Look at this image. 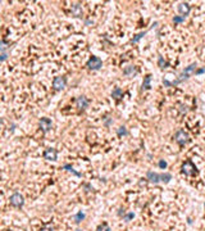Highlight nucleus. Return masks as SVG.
<instances>
[{
  "label": "nucleus",
  "instance_id": "10",
  "mask_svg": "<svg viewBox=\"0 0 205 231\" xmlns=\"http://www.w3.org/2000/svg\"><path fill=\"white\" fill-rule=\"evenodd\" d=\"M177 9H178V13L181 14V16L186 18V17L188 16V14H190V12H191V6H190V4H188V3H186V2H182V3H180V4H178Z\"/></svg>",
  "mask_w": 205,
  "mask_h": 231
},
{
  "label": "nucleus",
  "instance_id": "19",
  "mask_svg": "<svg viewBox=\"0 0 205 231\" xmlns=\"http://www.w3.org/2000/svg\"><path fill=\"white\" fill-rule=\"evenodd\" d=\"M62 170H65V171H68V172L73 173V175H75V176H77V177H81V176H82V175H81V173H79V172L75 171V168H73L71 164H64L63 167H62Z\"/></svg>",
  "mask_w": 205,
  "mask_h": 231
},
{
  "label": "nucleus",
  "instance_id": "22",
  "mask_svg": "<svg viewBox=\"0 0 205 231\" xmlns=\"http://www.w3.org/2000/svg\"><path fill=\"white\" fill-rule=\"evenodd\" d=\"M146 33H148V31H142V32H138L137 35H135V36H133V39L131 40V42H132V44H137V42L140 41V40H141V39L144 37V36H145Z\"/></svg>",
  "mask_w": 205,
  "mask_h": 231
},
{
  "label": "nucleus",
  "instance_id": "26",
  "mask_svg": "<svg viewBox=\"0 0 205 231\" xmlns=\"http://www.w3.org/2000/svg\"><path fill=\"white\" fill-rule=\"evenodd\" d=\"M173 22H174L176 25L185 22V17H182V16H174V17H173Z\"/></svg>",
  "mask_w": 205,
  "mask_h": 231
},
{
  "label": "nucleus",
  "instance_id": "2",
  "mask_svg": "<svg viewBox=\"0 0 205 231\" xmlns=\"http://www.w3.org/2000/svg\"><path fill=\"white\" fill-rule=\"evenodd\" d=\"M181 171L184 175L186 176H195L199 173V171H197V167L192 163V161H186L182 163V167H181Z\"/></svg>",
  "mask_w": 205,
  "mask_h": 231
},
{
  "label": "nucleus",
  "instance_id": "12",
  "mask_svg": "<svg viewBox=\"0 0 205 231\" xmlns=\"http://www.w3.org/2000/svg\"><path fill=\"white\" fill-rule=\"evenodd\" d=\"M82 13H83V10H82L81 4H79V3L72 4V6H71V14H72L73 17L81 18V17H82Z\"/></svg>",
  "mask_w": 205,
  "mask_h": 231
},
{
  "label": "nucleus",
  "instance_id": "17",
  "mask_svg": "<svg viewBox=\"0 0 205 231\" xmlns=\"http://www.w3.org/2000/svg\"><path fill=\"white\" fill-rule=\"evenodd\" d=\"M85 218H86V214H85L82 211H78V212L75 214V217H73V220H75V222L77 223V225H78V223H81Z\"/></svg>",
  "mask_w": 205,
  "mask_h": 231
},
{
  "label": "nucleus",
  "instance_id": "32",
  "mask_svg": "<svg viewBox=\"0 0 205 231\" xmlns=\"http://www.w3.org/2000/svg\"><path fill=\"white\" fill-rule=\"evenodd\" d=\"M203 73H205V68H200V69H197L195 75H203Z\"/></svg>",
  "mask_w": 205,
  "mask_h": 231
},
{
  "label": "nucleus",
  "instance_id": "4",
  "mask_svg": "<svg viewBox=\"0 0 205 231\" xmlns=\"http://www.w3.org/2000/svg\"><path fill=\"white\" fill-rule=\"evenodd\" d=\"M9 203L14 208H22L25 206V198H23V195H22L21 193L14 191L10 195V198H9Z\"/></svg>",
  "mask_w": 205,
  "mask_h": 231
},
{
  "label": "nucleus",
  "instance_id": "6",
  "mask_svg": "<svg viewBox=\"0 0 205 231\" xmlns=\"http://www.w3.org/2000/svg\"><path fill=\"white\" fill-rule=\"evenodd\" d=\"M67 86V78L65 76H56L53 78V89L55 91H62Z\"/></svg>",
  "mask_w": 205,
  "mask_h": 231
},
{
  "label": "nucleus",
  "instance_id": "34",
  "mask_svg": "<svg viewBox=\"0 0 205 231\" xmlns=\"http://www.w3.org/2000/svg\"><path fill=\"white\" fill-rule=\"evenodd\" d=\"M204 207H205V203H204Z\"/></svg>",
  "mask_w": 205,
  "mask_h": 231
},
{
  "label": "nucleus",
  "instance_id": "11",
  "mask_svg": "<svg viewBox=\"0 0 205 231\" xmlns=\"http://www.w3.org/2000/svg\"><path fill=\"white\" fill-rule=\"evenodd\" d=\"M8 44H6L5 40H2L0 42V62H5V59L8 58Z\"/></svg>",
  "mask_w": 205,
  "mask_h": 231
},
{
  "label": "nucleus",
  "instance_id": "7",
  "mask_svg": "<svg viewBox=\"0 0 205 231\" xmlns=\"http://www.w3.org/2000/svg\"><path fill=\"white\" fill-rule=\"evenodd\" d=\"M39 126L44 134H48L49 131H51V128H53V121L48 117H42L39 121Z\"/></svg>",
  "mask_w": 205,
  "mask_h": 231
},
{
  "label": "nucleus",
  "instance_id": "28",
  "mask_svg": "<svg viewBox=\"0 0 205 231\" xmlns=\"http://www.w3.org/2000/svg\"><path fill=\"white\" fill-rule=\"evenodd\" d=\"M41 231H54V226L51 223H48V225H45L41 229Z\"/></svg>",
  "mask_w": 205,
  "mask_h": 231
},
{
  "label": "nucleus",
  "instance_id": "31",
  "mask_svg": "<svg viewBox=\"0 0 205 231\" xmlns=\"http://www.w3.org/2000/svg\"><path fill=\"white\" fill-rule=\"evenodd\" d=\"M163 85L165 86V88H169V86H172V82L168 81V80H163Z\"/></svg>",
  "mask_w": 205,
  "mask_h": 231
},
{
  "label": "nucleus",
  "instance_id": "30",
  "mask_svg": "<svg viewBox=\"0 0 205 231\" xmlns=\"http://www.w3.org/2000/svg\"><path fill=\"white\" fill-rule=\"evenodd\" d=\"M117 214H118L119 217H123V216L126 214V209H124V208H119L118 212H117Z\"/></svg>",
  "mask_w": 205,
  "mask_h": 231
},
{
  "label": "nucleus",
  "instance_id": "23",
  "mask_svg": "<svg viewBox=\"0 0 205 231\" xmlns=\"http://www.w3.org/2000/svg\"><path fill=\"white\" fill-rule=\"evenodd\" d=\"M122 218H123L124 222H130L131 220H133V218H135V213H133V212H128V213L124 214Z\"/></svg>",
  "mask_w": 205,
  "mask_h": 231
},
{
  "label": "nucleus",
  "instance_id": "25",
  "mask_svg": "<svg viewBox=\"0 0 205 231\" xmlns=\"http://www.w3.org/2000/svg\"><path fill=\"white\" fill-rule=\"evenodd\" d=\"M102 122H104V126L106 127H110V125L113 123V118H110L109 116H106V117L102 118Z\"/></svg>",
  "mask_w": 205,
  "mask_h": 231
},
{
  "label": "nucleus",
  "instance_id": "1",
  "mask_svg": "<svg viewBox=\"0 0 205 231\" xmlns=\"http://www.w3.org/2000/svg\"><path fill=\"white\" fill-rule=\"evenodd\" d=\"M196 71H197V63H191L190 66H187L184 71L181 72L177 80H176V81H172V86H176V85H178V84H181V82H184V81L188 80V78L191 77L192 75L196 73Z\"/></svg>",
  "mask_w": 205,
  "mask_h": 231
},
{
  "label": "nucleus",
  "instance_id": "16",
  "mask_svg": "<svg viewBox=\"0 0 205 231\" xmlns=\"http://www.w3.org/2000/svg\"><path fill=\"white\" fill-rule=\"evenodd\" d=\"M151 89V75H146L142 81V90H150Z\"/></svg>",
  "mask_w": 205,
  "mask_h": 231
},
{
  "label": "nucleus",
  "instance_id": "33",
  "mask_svg": "<svg viewBox=\"0 0 205 231\" xmlns=\"http://www.w3.org/2000/svg\"><path fill=\"white\" fill-rule=\"evenodd\" d=\"M76 231H82V230H81V229H77V230H76Z\"/></svg>",
  "mask_w": 205,
  "mask_h": 231
},
{
  "label": "nucleus",
  "instance_id": "29",
  "mask_svg": "<svg viewBox=\"0 0 205 231\" xmlns=\"http://www.w3.org/2000/svg\"><path fill=\"white\" fill-rule=\"evenodd\" d=\"M158 166H159V167L162 168V170H165V168H167V166H168V163H167L164 159H160V161L158 162Z\"/></svg>",
  "mask_w": 205,
  "mask_h": 231
},
{
  "label": "nucleus",
  "instance_id": "3",
  "mask_svg": "<svg viewBox=\"0 0 205 231\" xmlns=\"http://www.w3.org/2000/svg\"><path fill=\"white\" fill-rule=\"evenodd\" d=\"M174 141L177 143L180 147H185L186 144L190 141V136H188V134L185 131L184 128H180L174 134Z\"/></svg>",
  "mask_w": 205,
  "mask_h": 231
},
{
  "label": "nucleus",
  "instance_id": "14",
  "mask_svg": "<svg viewBox=\"0 0 205 231\" xmlns=\"http://www.w3.org/2000/svg\"><path fill=\"white\" fill-rule=\"evenodd\" d=\"M137 68L135 66H127V67H124L123 69V75L124 76H127V77H133L135 75H137Z\"/></svg>",
  "mask_w": 205,
  "mask_h": 231
},
{
  "label": "nucleus",
  "instance_id": "18",
  "mask_svg": "<svg viewBox=\"0 0 205 231\" xmlns=\"http://www.w3.org/2000/svg\"><path fill=\"white\" fill-rule=\"evenodd\" d=\"M172 180V175L169 172H164V173H160V182H164L168 184Z\"/></svg>",
  "mask_w": 205,
  "mask_h": 231
},
{
  "label": "nucleus",
  "instance_id": "9",
  "mask_svg": "<svg viewBox=\"0 0 205 231\" xmlns=\"http://www.w3.org/2000/svg\"><path fill=\"white\" fill-rule=\"evenodd\" d=\"M90 104V100L87 99L85 95H81L76 99V107L78 108V111H86L87 107Z\"/></svg>",
  "mask_w": 205,
  "mask_h": 231
},
{
  "label": "nucleus",
  "instance_id": "24",
  "mask_svg": "<svg viewBox=\"0 0 205 231\" xmlns=\"http://www.w3.org/2000/svg\"><path fill=\"white\" fill-rule=\"evenodd\" d=\"M96 231H112V229L109 227L108 223H101L96 227Z\"/></svg>",
  "mask_w": 205,
  "mask_h": 231
},
{
  "label": "nucleus",
  "instance_id": "8",
  "mask_svg": "<svg viewBox=\"0 0 205 231\" xmlns=\"http://www.w3.org/2000/svg\"><path fill=\"white\" fill-rule=\"evenodd\" d=\"M44 159L49 162H56L58 161V150L55 148H48L44 151Z\"/></svg>",
  "mask_w": 205,
  "mask_h": 231
},
{
  "label": "nucleus",
  "instance_id": "5",
  "mask_svg": "<svg viewBox=\"0 0 205 231\" xmlns=\"http://www.w3.org/2000/svg\"><path fill=\"white\" fill-rule=\"evenodd\" d=\"M86 67L89 68L90 71H99L102 67V61L100 59L99 57L96 55H92L89 61L86 63Z\"/></svg>",
  "mask_w": 205,
  "mask_h": 231
},
{
  "label": "nucleus",
  "instance_id": "13",
  "mask_svg": "<svg viewBox=\"0 0 205 231\" xmlns=\"http://www.w3.org/2000/svg\"><path fill=\"white\" fill-rule=\"evenodd\" d=\"M146 178H148L149 182H151V184H159L160 182V173H157L154 171H148Z\"/></svg>",
  "mask_w": 205,
  "mask_h": 231
},
{
  "label": "nucleus",
  "instance_id": "21",
  "mask_svg": "<svg viewBox=\"0 0 205 231\" xmlns=\"http://www.w3.org/2000/svg\"><path fill=\"white\" fill-rule=\"evenodd\" d=\"M117 135L119 136V138H122V136H127L128 135V130L126 126H119L118 128H117Z\"/></svg>",
  "mask_w": 205,
  "mask_h": 231
},
{
  "label": "nucleus",
  "instance_id": "27",
  "mask_svg": "<svg viewBox=\"0 0 205 231\" xmlns=\"http://www.w3.org/2000/svg\"><path fill=\"white\" fill-rule=\"evenodd\" d=\"M178 111L181 112V114H186L187 113V105H185V104H180L178 105Z\"/></svg>",
  "mask_w": 205,
  "mask_h": 231
},
{
  "label": "nucleus",
  "instance_id": "15",
  "mask_svg": "<svg viewBox=\"0 0 205 231\" xmlns=\"http://www.w3.org/2000/svg\"><path fill=\"white\" fill-rule=\"evenodd\" d=\"M112 98L117 102H119V100L123 98V91L121 88H114L113 91H112Z\"/></svg>",
  "mask_w": 205,
  "mask_h": 231
},
{
  "label": "nucleus",
  "instance_id": "20",
  "mask_svg": "<svg viewBox=\"0 0 205 231\" xmlns=\"http://www.w3.org/2000/svg\"><path fill=\"white\" fill-rule=\"evenodd\" d=\"M158 67H160L162 69H164V68H167V67H169V63H168L162 55H159V57H158Z\"/></svg>",
  "mask_w": 205,
  "mask_h": 231
}]
</instances>
